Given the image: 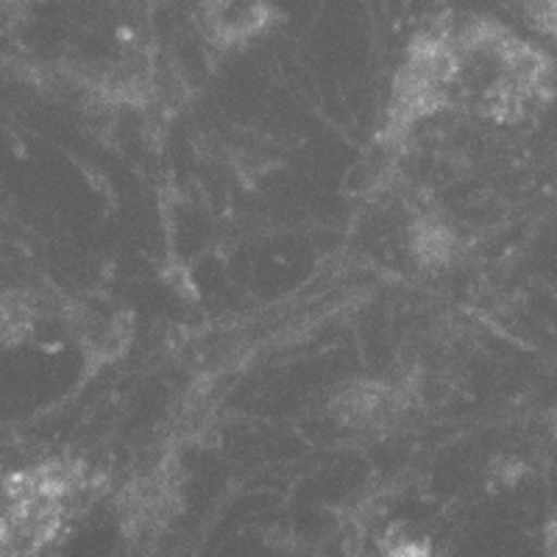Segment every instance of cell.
<instances>
[{
    "label": "cell",
    "instance_id": "6da1fadb",
    "mask_svg": "<svg viewBox=\"0 0 557 557\" xmlns=\"http://www.w3.org/2000/svg\"><path fill=\"white\" fill-rule=\"evenodd\" d=\"M201 17L209 37L232 48L265 32L273 7L271 0H201Z\"/></svg>",
    "mask_w": 557,
    "mask_h": 557
},
{
    "label": "cell",
    "instance_id": "7a4b0ae2",
    "mask_svg": "<svg viewBox=\"0 0 557 557\" xmlns=\"http://www.w3.org/2000/svg\"><path fill=\"white\" fill-rule=\"evenodd\" d=\"M521 9L532 26L557 39V0H521Z\"/></svg>",
    "mask_w": 557,
    "mask_h": 557
}]
</instances>
